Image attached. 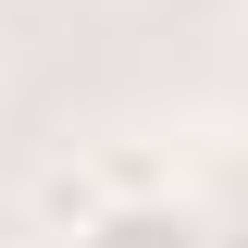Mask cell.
I'll use <instances>...</instances> for the list:
<instances>
[{
  "mask_svg": "<svg viewBox=\"0 0 248 248\" xmlns=\"http://www.w3.org/2000/svg\"><path fill=\"white\" fill-rule=\"evenodd\" d=\"M75 248H211V223L186 211L174 186H137V199H99L75 223Z\"/></svg>",
  "mask_w": 248,
  "mask_h": 248,
  "instance_id": "cell-1",
  "label": "cell"
}]
</instances>
